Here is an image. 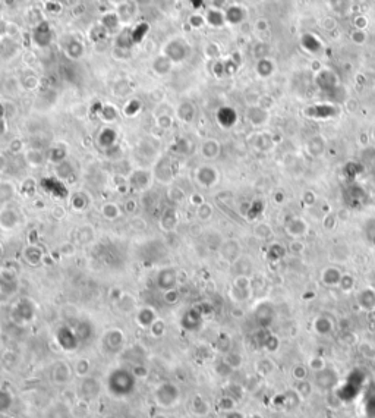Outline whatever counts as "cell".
<instances>
[{"label": "cell", "mask_w": 375, "mask_h": 418, "mask_svg": "<svg viewBox=\"0 0 375 418\" xmlns=\"http://www.w3.org/2000/svg\"><path fill=\"white\" fill-rule=\"evenodd\" d=\"M9 151H12L13 154H18V153H22V151H25V150H24L22 141H21V140H13V141L9 144Z\"/></svg>", "instance_id": "94428289"}, {"label": "cell", "mask_w": 375, "mask_h": 418, "mask_svg": "<svg viewBox=\"0 0 375 418\" xmlns=\"http://www.w3.org/2000/svg\"><path fill=\"white\" fill-rule=\"evenodd\" d=\"M116 307L123 314H132L136 311V299L128 292H121L116 298Z\"/></svg>", "instance_id": "603a6c76"}, {"label": "cell", "mask_w": 375, "mask_h": 418, "mask_svg": "<svg viewBox=\"0 0 375 418\" xmlns=\"http://www.w3.org/2000/svg\"><path fill=\"white\" fill-rule=\"evenodd\" d=\"M167 198H169V201H172L175 204H180L185 200H188V195L186 192L180 187H177V185H169L167 187Z\"/></svg>", "instance_id": "8d00e7d4"}, {"label": "cell", "mask_w": 375, "mask_h": 418, "mask_svg": "<svg viewBox=\"0 0 375 418\" xmlns=\"http://www.w3.org/2000/svg\"><path fill=\"white\" fill-rule=\"evenodd\" d=\"M89 367H91V364H89L88 360L81 358V360H78L77 364H75V373H77L79 377H87V376H88Z\"/></svg>", "instance_id": "7dc6e473"}, {"label": "cell", "mask_w": 375, "mask_h": 418, "mask_svg": "<svg viewBox=\"0 0 375 418\" xmlns=\"http://www.w3.org/2000/svg\"><path fill=\"white\" fill-rule=\"evenodd\" d=\"M180 323H182L183 329L186 330L197 329L199 326V323H201V314H199L197 310H189L186 314L183 316V319H182Z\"/></svg>", "instance_id": "1f68e13d"}, {"label": "cell", "mask_w": 375, "mask_h": 418, "mask_svg": "<svg viewBox=\"0 0 375 418\" xmlns=\"http://www.w3.org/2000/svg\"><path fill=\"white\" fill-rule=\"evenodd\" d=\"M213 213H214L213 206L208 204L207 201H205V203H202V204L198 206L197 210H195V214H197V217H198L201 222H207V220H210L211 217H213Z\"/></svg>", "instance_id": "b9f144b4"}, {"label": "cell", "mask_w": 375, "mask_h": 418, "mask_svg": "<svg viewBox=\"0 0 375 418\" xmlns=\"http://www.w3.org/2000/svg\"><path fill=\"white\" fill-rule=\"evenodd\" d=\"M126 179H128V185H129V188L132 191H135V192H145L153 185L154 175H153V170H150V169L136 167V169H132L128 173Z\"/></svg>", "instance_id": "3957f363"}, {"label": "cell", "mask_w": 375, "mask_h": 418, "mask_svg": "<svg viewBox=\"0 0 375 418\" xmlns=\"http://www.w3.org/2000/svg\"><path fill=\"white\" fill-rule=\"evenodd\" d=\"M99 116L101 121H104L106 123H110V122H114L118 119L119 113H118V109L113 106V104H101L99 110Z\"/></svg>", "instance_id": "836d02e7"}, {"label": "cell", "mask_w": 375, "mask_h": 418, "mask_svg": "<svg viewBox=\"0 0 375 418\" xmlns=\"http://www.w3.org/2000/svg\"><path fill=\"white\" fill-rule=\"evenodd\" d=\"M176 116L182 123H191L195 119V106L191 101H182L176 107Z\"/></svg>", "instance_id": "d4e9b609"}, {"label": "cell", "mask_w": 375, "mask_h": 418, "mask_svg": "<svg viewBox=\"0 0 375 418\" xmlns=\"http://www.w3.org/2000/svg\"><path fill=\"white\" fill-rule=\"evenodd\" d=\"M153 175H154V181H157L158 184L166 185V187L172 185L173 178H175L173 163H172L169 159H160V160L155 163Z\"/></svg>", "instance_id": "5b68a950"}, {"label": "cell", "mask_w": 375, "mask_h": 418, "mask_svg": "<svg viewBox=\"0 0 375 418\" xmlns=\"http://www.w3.org/2000/svg\"><path fill=\"white\" fill-rule=\"evenodd\" d=\"M22 258L25 263L31 267H38L41 266L45 258L44 250L40 245L35 244H28L22 250Z\"/></svg>", "instance_id": "5bb4252c"}, {"label": "cell", "mask_w": 375, "mask_h": 418, "mask_svg": "<svg viewBox=\"0 0 375 418\" xmlns=\"http://www.w3.org/2000/svg\"><path fill=\"white\" fill-rule=\"evenodd\" d=\"M67 160V150L62 145H55L49 150L47 153V162H50L52 165L56 166L62 162Z\"/></svg>", "instance_id": "4dcf8cb0"}, {"label": "cell", "mask_w": 375, "mask_h": 418, "mask_svg": "<svg viewBox=\"0 0 375 418\" xmlns=\"http://www.w3.org/2000/svg\"><path fill=\"white\" fill-rule=\"evenodd\" d=\"M78 241L81 242V244H89V242H92V239H94V235H96V232H94V229H92V226L91 225H84V226H81V228H78Z\"/></svg>", "instance_id": "ab89813d"}, {"label": "cell", "mask_w": 375, "mask_h": 418, "mask_svg": "<svg viewBox=\"0 0 375 418\" xmlns=\"http://www.w3.org/2000/svg\"><path fill=\"white\" fill-rule=\"evenodd\" d=\"M126 343V336L121 329H110L106 332L104 338H103V345L104 348L111 354H118L125 348Z\"/></svg>", "instance_id": "ba28073f"}, {"label": "cell", "mask_w": 375, "mask_h": 418, "mask_svg": "<svg viewBox=\"0 0 375 418\" xmlns=\"http://www.w3.org/2000/svg\"><path fill=\"white\" fill-rule=\"evenodd\" d=\"M217 119H219V123H220L221 126L229 128V126H232L233 123L236 122V112L230 109V107H223L217 113Z\"/></svg>", "instance_id": "d6a6232c"}, {"label": "cell", "mask_w": 375, "mask_h": 418, "mask_svg": "<svg viewBox=\"0 0 375 418\" xmlns=\"http://www.w3.org/2000/svg\"><path fill=\"white\" fill-rule=\"evenodd\" d=\"M246 118H248V121L251 122L252 125L260 126V125H264L265 121H267L268 112L256 104V106H252V107H249V109L246 110Z\"/></svg>", "instance_id": "4316f807"}, {"label": "cell", "mask_w": 375, "mask_h": 418, "mask_svg": "<svg viewBox=\"0 0 375 418\" xmlns=\"http://www.w3.org/2000/svg\"><path fill=\"white\" fill-rule=\"evenodd\" d=\"M179 223H180L179 211L175 207H169L161 213L160 220H158V228L165 233H173V232H176Z\"/></svg>", "instance_id": "30bf717a"}, {"label": "cell", "mask_w": 375, "mask_h": 418, "mask_svg": "<svg viewBox=\"0 0 375 418\" xmlns=\"http://www.w3.org/2000/svg\"><path fill=\"white\" fill-rule=\"evenodd\" d=\"M55 176L57 179L63 181V182L69 181V179H72L75 176V167L71 165L67 160H65V162L55 166Z\"/></svg>", "instance_id": "f546056e"}, {"label": "cell", "mask_w": 375, "mask_h": 418, "mask_svg": "<svg viewBox=\"0 0 375 418\" xmlns=\"http://www.w3.org/2000/svg\"><path fill=\"white\" fill-rule=\"evenodd\" d=\"M173 65L175 63L165 53H161V55L157 56L154 60H153V72H154L155 75H158V77H166V75H169L172 72Z\"/></svg>", "instance_id": "cb8c5ba5"}, {"label": "cell", "mask_w": 375, "mask_h": 418, "mask_svg": "<svg viewBox=\"0 0 375 418\" xmlns=\"http://www.w3.org/2000/svg\"><path fill=\"white\" fill-rule=\"evenodd\" d=\"M155 285L160 291H170V289H176L177 286V272L173 267H163L158 270V273L155 276Z\"/></svg>", "instance_id": "9c48e42d"}, {"label": "cell", "mask_w": 375, "mask_h": 418, "mask_svg": "<svg viewBox=\"0 0 375 418\" xmlns=\"http://www.w3.org/2000/svg\"><path fill=\"white\" fill-rule=\"evenodd\" d=\"M12 317L19 324L31 321L34 317L33 302L28 301V299H21L19 302H16V305L12 310Z\"/></svg>", "instance_id": "4fadbf2b"}, {"label": "cell", "mask_w": 375, "mask_h": 418, "mask_svg": "<svg viewBox=\"0 0 375 418\" xmlns=\"http://www.w3.org/2000/svg\"><path fill=\"white\" fill-rule=\"evenodd\" d=\"M188 52H189L188 44L185 43L183 40H180V38L170 40L169 43L166 44L165 50H163V53H165L173 63L183 62L188 57Z\"/></svg>", "instance_id": "8992f818"}, {"label": "cell", "mask_w": 375, "mask_h": 418, "mask_svg": "<svg viewBox=\"0 0 375 418\" xmlns=\"http://www.w3.org/2000/svg\"><path fill=\"white\" fill-rule=\"evenodd\" d=\"M50 213H52V217H53V219L57 220V222H62V220L66 217L67 211L63 206H59V204H57V206H53V209H52Z\"/></svg>", "instance_id": "6f0895ef"}, {"label": "cell", "mask_w": 375, "mask_h": 418, "mask_svg": "<svg viewBox=\"0 0 375 418\" xmlns=\"http://www.w3.org/2000/svg\"><path fill=\"white\" fill-rule=\"evenodd\" d=\"M205 21L207 25H210L213 28H221L226 24V18H224V11L221 9H216V8H210L208 11L205 12Z\"/></svg>", "instance_id": "484cf974"}, {"label": "cell", "mask_w": 375, "mask_h": 418, "mask_svg": "<svg viewBox=\"0 0 375 418\" xmlns=\"http://www.w3.org/2000/svg\"><path fill=\"white\" fill-rule=\"evenodd\" d=\"M8 170V157L3 153H0V175Z\"/></svg>", "instance_id": "6125c7cd"}, {"label": "cell", "mask_w": 375, "mask_h": 418, "mask_svg": "<svg viewBox=\"0 0 375 418\" xmlns=\"http://www.w3.org/2000/svg\"><path fill=\"white\" fill-rule=\"evenodd\" d=\"M349 38H350L352 43L362 46L368 40V34H366V30H356V28H353L350 34H349Z\"/></svg>", "instance_id": "f6af8a7d"}, {"label": "cell", "mask_w": 375, "mask_h": 418, "mask_svg": "<svg viewBox=\"0 0 375 418\" xmlns=\"http://www.w3.org/2000/svg\"><path fill=\"white\" fill-rule=\"evenodd\" d=\"M56 341H57V343H59L63 349H66V351H74L78 346L79 338H78L75 330H72L71 327H67V326H62L60 329L57 330V333H56Z\"/></svg>", "instance_id": "7c38bea8"}, {"label": "cell", "mask_w": 375, "mask_h": 418, "mask_svg": "<svg viewBox=\"0 0 375 418\" xmlns=\"http://www.w3.org/2000/svg\"><path fill=\"white\" fill-rule=\"evenodd\" d=\"M227 6V0H213L211 3V8H216V9H226Z\"/></svg>", "instance_id": "be15d7a7"}, {"label": "cell", "mask_w": 375, "mask_h": 418, "mask_svg": "<svg viewBox=\"0 0 375 418\" xmlns=\"http://www.w3.org/2000/svg\"><path fill=\"white\" fill-rule=\"evenodd\" d=\"M368 25H369V19L364 13H359L353 18V28L356 30H366Z\"/></svg>", "instance_id": "f5cc1de1"}, {"label": "cell", "mask_w": 375, "mask_h": 418, "mask_svg": "<svg viewBox=\"0 0 375 418\" xmlns=\"http://www.w3.org/2000/svg\"><path fill=\"white\" fill-rule=\"evenodd\" d=\"M45 418H71V412L65 405L55 404L53 407L49 409V412L45 414Z\"/></svg>", "instance_id": "60d3db41"}, {"label": "cell", "mask_w": 375, "mask_h": 418, "mask_svg": "<svg viewBox=\"0 0 375 418\" xmlns=\"http://www.w3.org/2000/svg\"><path fill=\"white\" fill-rule=\"evenodd\" d=\"M72 377V368L66 361H56L52 367V380L56 385H65Z\"/></svg>", "instance_id": "9a60e30c"}, {"label": "cell", "mask_w": 375, "mask_h": 418, "mask_svg": "<svg viewBox=\"0 0 375 418\" xmlns=\"http://www.w3.org/2000/svg\"><path fill=\"white\" fill-rule=\"evenodd\" d=\"M38 84H40L38 78L34 77V75H30V77L24 78V81H22V85L27 88V90H34V88L38 87Z\"/></svg>", "instance_id": "680465c9"}, {"label": "cell", "mask_w": 375, "mask_h": 418, "mask_svg": "<svg viewBox=\"0 0 375 418\" xmlns=\"http://www.w3.org/2000/svg\"><path fill=\"white\" fill-rule=\"evenodd\" d=\"M65 53H66V56L69 59L78 60V59H81L82 55H84V46H82L81 41H78V40H72L71 43L66 44Z\"/></svg>", "instance_id": "e575fe53"}, {"label": "cell", "mask_w": 375, "mask_h": 418, "mask_svg": "<svg viewBox=\"0 0 375 418\" xmlns=\"http://www.w3.org/2000/svg\"><path fill=\"white\" fill-rule=\"evenodd\" d=\"M118 144V132L114 131L113 128H103L97 135V145L100 148H103L104 151L110 150L113 147H116Z\"/></svg>", "instance_id": "ac0fdd59"}, {"label": "cell", "mask_w": 375, "mask_h": 418, "mask_svg": "<svg viewBox=\"0 0 375 418\" xmlns=\"http://www.w3.org/2000/svg\"><path fill=\"white\" fill-rule=\"evenodd\" d=\"M207 409H208L207 402H205V401H202L201 398H195V399L192 401V411H194L195 414H198V415H204V414L207 412Z\"/></svg>", "instance_id": "816d5d0a"}, {"label": "cell", "mask_w": 375, "mask_h": 418, "mask_svg": "<svg viewBox=\"0 0 375 418\" xmlns=\"http://www.w3.org/2000/svg\"><path fill=\"white\" fill-rule=\"evenodd\" d=\"M180 399V390L175 383L163 382L155 387L154 401L163 408L175 407Z\"/></svg>", "instance_id": "7a4b0ae2"}, {"label": "cell", "mask_w": 375, "mask_h": 418, "mask_svg": "<svg viewBox=\"0 0 375 418\" xmlns=\"http://www.w3.org/2000/svg\"><path fill=\"white\" fill-rule=\"evenodd\" d=\"M69 206L75 213H84L91 206V197L85 191H75L69 197Z\"/></svg>", "instance_id": "2e32d148"}, {"label": "cell", "mask_w": 375, "mask_h": 418, "mask_svg": "<svg viewBox=\"0 0 375 418\" xmlns=\"http://www.w3.org/2000/svg\"><path fill=\"white\" fill-rule=\"evenodd\" d=\"M189 25L194 28V30H201L207 25V21H205V16L201 15V13H194L189 16Z\"/></svg>", "instance_id": "bcb514c9"}, {"label": "cell", "mask_w": 375, "mask_h": 418, "mask_svg": "<svg viewBox=\"0 0 375 418\" xmlns=\"http://www.w3.org/2000/svg\"><path fill=\"white\" fill-rule=\"evenodd\" d=\"M155 125H157L160 129H163V131H169V129L173 128L175 119H173V116H172L170 113H167V112H165V113H158V115L155 116Z\"/></svg>", "instance_id": "74e56055"}, {"label": "cell", "mask_w": 375, "mask_h": 418, "mask_svg": "<svg viewBox=\"0 0 375 418\" xmlns=\"http://www.w3.org/2000/svg\"><path fill=\"white\" fill-rule=\"evenodd\" d=\"M163 298H165L166 304L173 305V304H176L177 301H179L180 295H179L177 289H170V291H166V292H163Z\"/></svg>", "instance_id": "9f6ffc18"}, {"label": "cell", "mask_w": 375, "mask_h": 418, "mask_svg": "<svg viewBox=\"0 0 375 418\" xmlns=\"http://www.w3.org/2000/svg\"><path fill=\"white\" fill-rule=\"evenodd\" d=\"M188 200H189L191 206H194L195 209H197L198 206H201L202 203H205V200H204V197H202L199 192H194V194H191V195L188 197Z\"/></svg>", "instance_id": "91938a15"}, {"label": "cell", "mask_w": 375, "mask_h": 418, "mask_svg": "<svg viewBox=\"0 0 375 418\" xmlns=\"http://www.w3.org/2000/svg\"><path fill=\"white\" fill-rule=\"evenodd\" d=\"M372 138H374V140H375V129H374V132H372Z\"/></svg>", "instance_id": "003e7915"}, {"label": "cell", "mask_w": 375, "mask_h": 418, "mask_svg": "<svg viewBox=\"0 0 375 418\" xmlns=\"http://www.w3.org/2000/svg\"><path fill=\"white\" fill-rule=\"evenodd\" d=\"M199 153L207 160H214L220 156L221 144L214 138H207L199 145Z\"/></svg>", "instance_id": "ffe728a7"}, {"label": "cell", "mask_w": 375, "mask_h": 418, "mask_svg": "<svg viewBox=\"0 0 375 418\" xmlns=\"http://www.w3.org/2000/svg\"><path fill=\"white\" fill-rule=\"evenodd\" d=\"M221 55V49L220 46L217 43H214V41H210V43H207L205 46H204V56L207 57V59H211V60H216V59H219Z\"/></svg>", "instance_id": "7bdbcfd3"}, {"label": "cell", "mask_w": 375, "mask_h": 418, "mask_svg": "<svg viewBox=\"0 0 375 418\" xmlns=\"http://www.w3.org/2000/svg\"><path fill=\"white\" fill-rule=\"evenodd\" d=\"M226 418H243V417L242 414H239V412H229Z\"/></svg>", "instance_id": "e7e4bbea"}, {"label": "cell", "mask_w": 375, "mask_h": 418, "mask_svg": "<svg viewBox=\"0 0 375 418\" xmlns=\"http://www.w3.org/2000/svg\"><path fill=\"white\" fill-rule=\"evenodd\" d=\"M339 25V21L334 16H325L321 19V28L324 31H334Z\"/></svg>", "instance_id": "db71d44e"}, {"label": "cell", "mask_w": 375, "mask_h": 418, "mask_svg": "<svg viewBox=\"0 0 375 418\" xmlns=\"http://www.w3.org/2000/svg\"><path fill=\"white\" fill-rule=\"evenodd\" d=\"M3 253H5V247H3V244L0 242V258L3 257Z\"/></svg>", "instance_id": "03108f58"}, {"label": "cell", "mask_w": 375, "mask_h": 418, "mask_svg": "<svg viewBox=\"0 0 375 418\" xmlns=\"http://www.w3.org/2000/svg\"><path fill=\"white\" fill-rule=\"evenodd\" d=\"M175 150L180 154H188L191 151V143L186 138H177V141L175 143Z\"/></svg>", "instance_id": "11a10c76"}, {"label": "cell", "mask_w": 375, "mask_h": 418, "mask_svg": "<svg viewBox=\"0 0 375 418\" xmlns=\"http://www.w3.org/2000/svg\"><path fill=\"white\" fill-rule=\"evenodd\" d=\"M21 223H22V216L18 210L9 206L0 207V231H15Z\"/></svg>", "instance_id": "277c9868"}, {"label": "cell", "mask_w": 375, "mask_h": 418, "mask_svg": "<svg viewBox=\"0 0 375 418\" xmlns=\"http://www.w3.org/2000/svg\"><path fill=\"white\" fill-rule=\"evenodd\" d=\"M18 192H19V188L16 187V184H13L9 179H2L0 181V207L12 203L13 198L18 195Z\"/></svg>", "instance_id": "e0dca14e"}, {"label": "cell", "mask_w": 375, "mask_h": 418, "mask_svg": "<svg viewBox=\"0 0 375 418\" xmlns=\"http://www.w3.org/2000/svg\"><path fill=\"white\" fill-rule=\"evenodd\" d=\"M224 18L227 25H241L248 19V9L241 3L227 5L224 9Z\"/></svg>", "instance_id": "8fae6325"}, {"label": "cell", "mask_w": 375, "mask_h": 418, "mask_svg": "<svg viewBox=\"0 0 375 418\" xmlns=\"http://www.w3.org/2000/svg\"><path fill=\"white\" fill-rule=\"evenodd\" d=\"M220 254L224 260H229V261L236 260V258H238V254H239V242L235 241V239H229V241L221 242Z\"/></svg>", "instance_id": "83f0119b"}, {"label": "cell", "mask_w": 375, "mask_h": 418, "mask_svg": "<svg viewBox=\"0 0 375 418\" xmlns=\"http://www.w3.org/2000/svg\"><path fill=\"white\" fill-rule=\"evenodd\" d=\"M143 109V101L139 99H131L125 106H123V115L128 118L136 116Z\"/></svg>", "instance_id": "f35d334b"}, {"label": "cell", "mask_w": 375, "mask_h": 418, "mask_svg": "<svg viewBox=\"0 0 375 418\" xmlns=\"http://www.w3.org/2000/svg\"><path fill=\"white\" fill-rule=\"evenodd\" d=\"M150 332H151V335L155 336V338H161L166 332V323L161 319H157L154 323L151 324Z\"/></svg>", "instance_id": "681fc988"}, {"label": "cell", "mask_w": 375, "mask_h": 418, "mask_svg": "<svg viewBox=\"0 0 375 418\" xmlns=\"http://www.w3.org/2000/svg\"><path fill=\"white\" fill-rule=\"evenodd\" d=\"M100 390H101V385L96 377H82V382H81V393L85 396V398H96L99 396Z\"/></svg>", "instance_id": "7402d4cb"}, {"label": "cell", "mask_w": 375, "mask_h": 418, "mask_svg": "<svg viewBox=\"0 0 375 418\" xmlns=\"http://www.w3.org/2000/svg\"><path fill=\"white\" fill-rule=\"evenodd\" d=\"M158 319L157 317V313H155L154 308L151 307H143L139 308L135 314V321L139 327L143 329H150L151 324L154 323L155 320Z\"/></svg>", "instance_id": "44dd1931"}, {"label": "cell", "mask_w": 375, "mask_h": 418, "mask_svg": "<svg viewBox=\"0 0 375 418\" xmlns=\"http://www.w3.org/2000/svg\"><path fill=\"white\" fill-rule=\"evenodd\" d=\"M100 213H101V216L106 220L113 222V220H118L122 216V207L118 203L109 201V203H104V204L101 206Z\"/></svg>", "instance_id": "f1b7e54d"}, {"label": "cell", "mask_w": 375, "mask_h": 418, "mask_svg": "<svg viewBox=\"0 0 375 418\" xmlns=\"http://www.w3.org/2000/svg\"><path fill=\"white\" fill-rule=\"evenodd\" d=\"M35 189H37V182H35L34 178H27L25 181L21 182V185H19V192L24 194V195H27V197L34 195Z\"/></svg>", "instance_id": "ee69618b"}, {"label": "cell", "mask_w": 375, "mask_h": 418, "mask_svg": "<svg viewBox=\"0 0 375 418\" xmlns=\"http://www.w3.org/2000/svg\"><path fill=\"white\" fill-rule=\"evenodd\" d=\"M136 387V377L129 368H114L107 377V389L113 396L125 398L133 393Z\"/></svg>", "instance_id": "6da1fadb"}, {"label": "cell", "mask_w": 375, "mask_h": 418, "mask_svg": "<svg viewBox=\"0 0 375 418\" xmlns=\"http://www.w3.org/2000/svg\"><path fill=\"white\" fill-rule=\"evenodd\" d=\"M195 182L201 188L210 189L219 182V170L208 165L199 166L195 170Z\"/></svg>", "instance_id": "52a82bcc"}, {"label": "cell", "mask_w": 375, "mask_h": 418, "mask_svg": "<svg viewBox=\"0 0 375 418\" xmlns=\"http://www.w3.org/2000/svg\"><path fill=\"white\" fill-rule=\"evenodd\" d=\"M274 72V62L268 57L260 59L256 63V74L261 78H268Z\"/></svg>", "instance_id": "d590c367"}, {"label": "cell", "mask_w": 375, "mask_h": 418, "mask_svg": "<svg viewBox=\"0 0 375 418\" xmlns=\"http://www.w3.org/2000/svg\"><path fill=\"white\" fill-rule=\"evenodd\" d=\"M254 30H255V33H258V34L267 33V31L270 30V21H268L267 18H264V16L256 18L254 22Z\"/></svg>", "instance_id": "f907efd6"}, {"label": "cell", "mask_w": 375, "mask_h": 418, "mask_svg": "<svg viewBox=\"0 0 375 418\" xmlns=\"http://www.w3.org/2000/svg\"><path fill=\"white\" fill-rule=\"evenodd\" d=\"M12 405V395L5 390V389H0V412H5L8 411Z\"/></svg>", "instance_id": "c3c4849f"}, {"label": "cell", "mask_w": 375, "mask_h": 418, "mask_svg": "<svg viewBox=\"0 0 375 418\" xmlns=\"http://www.w3.org/2000/svg\"><path fill=\"white\" fill-rule=\"evenodd\" d=\"M24 160L27 166L33 167V169H38V167H43L47 162V156H45L40 148H27L24 151Z\"/></svg>", "instance_id": "d6986e66"}]
</instances>
